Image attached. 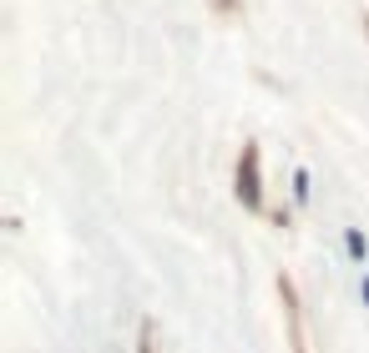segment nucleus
<instances>
[{
  "instance_id": "1",
  "label": "nucleus",
  "mask_w": 369,
  "mask_h": 353,
  "mask_svg": "<svg viewBox=\"0 0 369 353\" xmlns=\"http://www.w3.org/2000/svg\"><path fill=\"white\" fill-rule=\"evenodd\" d=\"M238 202L243 207H263V157H258V147H243V157H238Z\"/></svg>"
},
{
  "instance_id": "4",
  "label": "nucleus",
  "mask_w": 369,
  "mask_h": 353,
  "mask_svg": "<svg viewBox=\"0 0 369 353\" xmlns=\"http://www.w3.org/2000/svg\"><path fill=\"white\" fill-rule=\"evenodd\" d=\"M359 293H364V303H369V278H364V283H359Z\"/></svg>"
},
{
  "instance_id": "3",
  "label": "nucleus",
  "mask_w": 369,
  "mask_h": 353,
  "mask_svg": "<svg viewBox=\"0 0 369 353\" xmlns=\"http://www.w3.org/2000/svg\"><path fill=\"white\" fill-rule=\"evenodd\" d=\"M293 202H308V172H293Z\"/></svg>"
},
{
  "instance_id": "2",
  "label": "nucleus",
  "mask_w": 369,
  "mask_h": 353,
  "mask_svg": "<svg viewBox=\"0 0 369 353\" xmlns=\"http://www.w3.org/2000/svg\"><path fill=\"white\" fill-rule=\"evenodd\" d=\"M344 248H349V258H359V263L369 258V238H364L359 227H349V232H344Z\"/></svg>"
}]
</instances>
